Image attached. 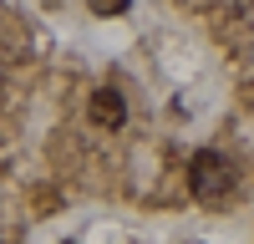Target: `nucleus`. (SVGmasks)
Instances as JSON below:
<instances>
[{"instance_id":"f03ea898","label":"nucleus","mask_w":254,"mask_h":244,"mask_svg":"<svg viewBox=\"0 0 254 244\" xmlns=\"http://www.w3.org/2000/svg\"><path fill=\"white\" fill-rule=\"evenodd\" d=\"M87 112H92V122H97L102 132H117L122 122H127V102H122V92H112V87H97L92 102H87Z\"/></svg>"},{"instance_id":"f257e3e1","label":"nucleus","mask_w":254,"mask_h":244,"mask_svg":"<svg viewBox=\"0 0 254 244\" xmlns=\"http://www.w3.org/2000/svg\"><path fill=\"white\" fill-rule=\"evenodd\" d=\"M188 188H193L198 203H224L234 193V163L224 153H214V148H198L188 158Z\"/></svg>"},{"instance_id":"7ed1b4c3","label":"nucleus","mask_w":254,"mask_h":244,"mask_svg":"<svg viewBox=\"0 0 254 244\" xmlns=\"http://www.w3.org/2000/svg\"><path fill=\"white\" fill-rule=\"evenodd\" d=\"M127 5H132V0H92V10H97V15H122Z\"/></svg>"}]
</instances>
